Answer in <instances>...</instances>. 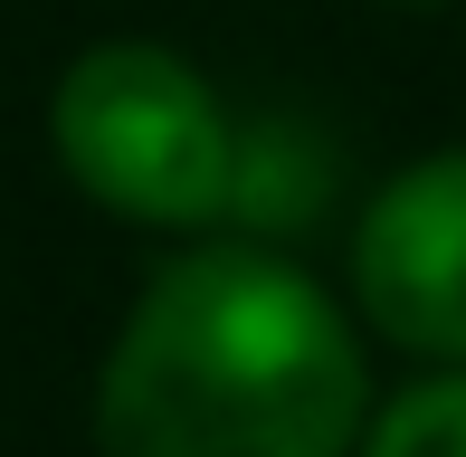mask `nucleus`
<instances>
[{"label": "nucleus", "mask_w": 466, "mask_h": 457, "mask_svg": "<svg viewBox=\"0 0 466 457\" xmlns=\"http://www.w3.org/2000/svg\"><path fill=\"white\" fill-rule=\"evenodd\" d=\"M362 457H466V371L400 391V401L371 420V448Z\"/></svg>", "instance_id": "nucleus-4"}, {"label": "nucleus", "mask_w": 466, "mask_h": 457, "mask_svg": "<svg viewBox=\"0 0 466 457\" xmlns=\"http://www.w3.org/2000/svg\"><path fill=\"white\" fill-rule=\"evenodd\" d=\"M48 143L115 219L209 228L238 191V124L219 115L209 76L153 38H105L76 57L48 96Z\"/></svg>", "instance_id": "nucleus-2"}, {"label": "nucleus", "mask_w": 466, "mask_h": 457, "mask_svg": "<svg viewBox=\"0 0 466 457\" xmlns=\"http://www.w3.org/2000/svg\"><path fill=\"white\" fill-rule=\"evenodd\" d=\"M371 371L352 315L277 248H200L124 315L96 381L105 457H352Z\"/></svg>", "instance_id": "nucleus-1"}, {"label": "nucleus", "mask_w": 466, "mask_h": 457, "mask_svg": "<svg viewBox=\"0 0 466 457\" xmlns=\"http://www.w3.org/2000/svg\"><path fill=\"white\" fill-rule=\"evenodd\" d=\"M352 296L400 352L466 362V153H429L371 191L352 239Z\"/></svg>", "instance_id": "nucleus-3"}, {"label": "nucleus", "mask_w": 466, "mask_h": 457, "mask_svg": "<svg viewBox=\"0 0 466 457\" xmlns=\"http://www.w3.org/2000/svg\"><path fill=\"white\" fill-rule=\"evenodd\" d=\"M400 10H429V0H400Z\"/></svg>", "instance_id": "nucleus-5"}]
</instances>
